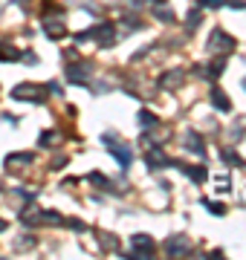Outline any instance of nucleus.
I'll return each mask as SVG.
<instances>
[{
  "label": "nucleus",
  "mask_w": 246,
  "mask_h": 260,
  "mask_svg": "<svg viewBox=\"0 0 246 260\" xmlns=\"http://www.w3.org/2000/svg\"><path fill=\"white\" fill-rule=\"evenodd\" d=\"M44 32H47L52 41H58V38L67 35V26H64V20L61 18H44Z\"/></svg>",
  "instance_id": "1a4fd4ad"
},
{
  "label": "nucleus",
  "mask_w": 246,
  "mask_h": 260,
  "mask_svg": "<svg viewBox=\"0 0 246 260\" xmlns=\"http://www.w3.org/2000/svg\"><path fill=\"white\" fill-rule=\"evenodd\" d=\"M243 87H246V78H243Z\"/></svg>",
  "instance_id": "bb28decb"
},
{
  "label": "nucleus",
  "mask_w": 246,
  "mask_h": 260,
  "mask_svg": "<svg viewBox=\"0 0 246 260\" xmlns=\"http://www.w3.org/2000/svg\"><path fill=\"white\" fill-rule=\"evenodd\" d=\"M104 145L110 148V153L116 156V162L122 168H131V162H133V150H131V145H122V142H116V139H110V136H104Z\"/></svg>",
  "instance_id": "423d86ee"
},
{
  "label": "nucleus",
  "mask_w": 246,
  "mask_h": 260,
  "mask_svg": "<svg viewBox=\"0 0 246 260\" xmlns=\"http://www.w3.org/2000/svg\"><path fill=\"white\" fill-rule=\"evenodd\" d=\"M153 121H157V116H153L151 110H142V113H139V124H142V127H151Z\"/></svg>",
  "instance_id": "aec40b11"
},
{
  "label": "nucleus",
  "mask_w": 246,
  "mask_h": 260,
  "mask_svg": "<svg viewBox=\"0 0 246 260\" xmlns=\"http://www.w3.org/2000/svg\"><path fill=\"white\" fill-rule=\"evenodd\" d=\"M174 168H180L182 174L194 182H206V168H194V165H186V162H174Z\"/></svg>",
  "instance_id": "f8f14e48"
},
{
  "label": "nucleus",
  "mask_w": 246,
  "mask_h": 260,
  "mask_svg": "<svg viewBox=\"0 0 246 260\" xmlns=\"http://www.w3.org/2000/svg\"><path fill=\"white\" fill-rule=\"evenodd\" d=\"M203 205H206V208H208L211 214H218V217H220V214H226V208H223V203H211V200H203Z\"/></svg>",
  "instance_id": "412c9836"
},
{
  "label": "nucleus",
  "mask_w": 246,
  "mask_h": 260,
  "mask_svg": "<svg viewBox=\"0 0 246 260\" xmlns=\"http://www.w3.org/2000/svg\"><path fill=\"white\" fill-rule=\"evenodd\" d=\"M211 104H214L218 110H223V113H229V110H232V102L226 99V93H223L220 87H214V90H211Z\"/></svg>",
  "instance_id": "4468645a"
},
{
  "label": "nucleus",
  "mask_w": 246,
  "mask_h": 260,
  "mask_svg": "<svg viewBox=\"0 0 246 260\" xmlns=\"http://www.w3.org/2000/svg\"><path fill=\"white\" fill-rule=\"evenodd\" d=\"M12 99L15 102H35V104H44L47 99V87L44 84H32V81H23L12 90Z\"/></svg>",
  "instance_id": "f257e3e1"
},
{
  "label": "nucleus",
  "mask_w": 246,
  "mask_h": 260,
  "mask_svg": "<svg viewBox=\"0 0 246 260\" xmlns=\"http://www.w3.org/2000/svg\"><path fill=\"white\" fill-rule=\"evenodd\" d=\"M18 162H35V153H12V156H6V168H15Z\"/></svg>",
  "instance_id": "f3484780"
},
{
  "label": "nucleus",
  "mask_w": 246,
  "mask_h": 260,
  "mask_svg": "<svg viewBox=\"0 0 246 260\" xmlns=\"http://www.w3.org/2000/svg\"><path fill=\"white\" fill-rule=\"evenodd\" d=\"M220 156H223V162H232V165H243V159H240V156H237V153H235V150H223V153H220Z\"/></svg>",
  "instance_id": "6ab92c4d"
},
{
  "label": "nucleus",
  "mask_w": 246,
  "mask_h": 260,
  "mask_svg": "<svg viewBox=\"0 0 246 260\" xmlns=\"http://www.w3.org/2000/svg\"><path fill=\"white\" fill-rule=\"evenodd\" d=\"M186 251H189V240L182 234H171L168 240H165V254L168 257H182Z\"/></svg>",
  "instance_id": "0eeeda50"
},
{
  "label": "nucleus",
  "mask_w": 246,
  "mask_h": 260,
  "mask_svg": "<svg viewBox=\"0 0 246 260\" xmlns=\"http://www.w3.org/2000/svg\"><path fill=\"white\" fill-rule=\"evenodd\" d=\"M186 148L191 153H197V156H206V145H203V136H200L197 130H189L186 133Z\"/></svg>",
  "instance_id": "9d476101"
},
{
  "label": "nucleus",
  "mask_w": 246,
  "mask_h": 260,
  "mask_svg": "<svg viewBox=\"0 0 246 260\" xmlns=\"http://www.w3.org/2000/svg\"><path fill=\"white\" fill-rule=\"evenodd\" d=\"M226 0H197V6L200 9H220Z\"/></svg>",
  "instance_id": "4be33fe9"
},
{
  "label": "nucleus",
  "mask_w": 246,
  "mask_h": 260,
  "mask_svg": "<svg viewBox=\"0 0 246 260\" xmlns=\"http://www.w3.org/2000/svg\"><path fill=\"white\" fill-rule=\"evenodd\" d=\"M58 142V133L55 130H47V133H41V145H55Z\"/></svg>",
  "instance_id": "5701e85b"
},
{
  "label": "nucleus",
  "mask_w": 246,
  "mask_h": 260,
  "mask_svg": "<svg viewBox=\"0 0 246 260\" xmlns=\"http://www.w3.org/2000/svg\"><path fill=\"white\" fill-rule=\"evenodd\" d=\"M87 182H90V185H96V188H102V191H113V185H110V179L104 177V174H99V171H93V174L87 177Z\"/></svg>",
  "instance_id": "dca6fc26"
},
{
  "label": "nucleus",
  "mask_w": 246,
  "mask_h": 260,
  "mask_svg": "<svg viewBox=\"0 0 246 260\" xmlns=\"http://www.w3.org/2000/svg\"><path fill=\"white\" fill-rule=\"evenodd\" d=\"M180 84H182V70H171L168 75H162V78H160L162 90H177Z\"/></svg>",
  "instance_id": "ddd939ff"
},
{
  "label": "nucleus",
  "mask_w": 246,
  "mask_h": 260,
  "mask_svg": "<svg viewBox=\"0 0 246 260\" xmlns=\"http://www.w3.org/2000/svg\"><path fill=\"white\" fill-rule=\"evenodd\" d=\"M131 246H133V254H128V257H153V251H157V243H153L151 234H133L131 237Z\"/></svg>",
  "instance_id": "7ed1b4c3"
},
{
  "label": "nucleus",
  "mask_w": 246,
  "mask_h": 260,
  "mask_svg": "<svg viewBox=\"0 0 246 260\" xmlns=\"http://www.w3.org/2000/svg\"><path fill=\"white\" fill-rule=\"evenodd\" d=\"M0 61H6V64L20 61V49H15L12 44H6V41H0Z\"/></svg>",
  "instance_id": "2eb2a0df"
},
{
  "label": "nucleus",
  "mask_w": 246,
  "mask_h": 260,
  "mask_svg": "<svg viewBox=\"0 0 246 260\" xmlns=\"http://www.w3.org/2000/svg\"><path fill=\"white\" fill-rule=\"evenodd\" d=\"M232 9H246V0H226Z\"/></svg>",
  "instance_id": "393cba45"
},
{
  "label": "nucleus",
  "mask_w": 246,
  "mask_h": 260,
  "mask_svg": "<svg viewBox=\"0 0 246 260\" xmlns=\"http://www.w3.org/2000/svg\"><path fill=\"white\" fill-rule=\"evenodd\" d=\"M67 78L73 84H90V61H70L67 64Z\"/></svg>",
  "instance_id": "39448f33"
},
{
  "label": "nucleus",
  "mask_w": 246,
  "mask_h": 260,
  "mask_svg": "<svg viewBox=\"0 0 246 260\" xmlns=\"http://www.w3.org/2000/svg\"><path fill=\"white\" fill-rule=\"evenodd\" d=\"M84 38H93V41H96V44H99L102 49H107V47H113L116 29H113V23H99V26L87 29V32H78L76 41H84Z\"/></svg>",
  "instance_id": "f03ea898"
},
{
  "label": "nucleus",
  "mask_w": 246,
  "mask_h": 260,
  "mask_svg": "<svg viewBox=\"0 0 246 260\" xmlns=\"http://www.w3.org/2000/svg\"><path fill=\"white\" fill-rule=\"evenodd\" d=\"M197 26H200V12L194 9V12H191V15H189V32H194V29H197Z\"/></svg>",
  "instance_id": "b1692460"
},
{
  "label": "nucleus",
  "mask_w": 246,
  "mask_h": 260,
  "mask_svg": "<svg viewBox=\"0 0 246 260\" xmlns=\"http://www.w3.org/2000/svg\"><path fill=\"white\" fill-rule=\"evenodd\" d=\"M208 49H211V52H232V49H235V38L226 35L220 26H214L211 35H208Z\"/></svg>",
  "instance_id": "20e7f679"
},
{
  "label": "nucleus",
  "mask_w": 246,
  "mask_h": 260,
  "mask_svg": "<svg viewBox=\"0 0 246 260\" xmlns=\"http://www.w3.org/2000/svg\"><path fill=\"white\" fill-rule=\"evenodd\" d=\"M0 232H6V220H0Z\"/></svg>",
  "instance_id": "a878e982"
},
{
  "label": "nucleus",
  "mask_w": 246,
  "mask_h": 260,
  "mask_svg": "<svg viewBox=\"0 0 246 260\" xmlns=\"http://www.w3.org/2000/svg\"><path fill=\"white\" fill-rule=\"evenodd\" d=\"M153 15L162 23H174V9L168 6V0H153Z\"/></svg>",
  "instance_id": "9b49d317"
},
{
  "label": "nucleus",
  "mask_w": 246,
  "mask_h": 260,
  "mask_svg": "<svg viewBox=\"0 0 246 260\" xmlns=\"http://www.w3.org/2000/svg\"><path fill=\"white\" fill-rule=\"evenodd\" d=\"M145 162H148V168H151V171H160V168H171V165H174V159H168L160 148H151V150H148Z\"/></svg>",
  "instance_id": "6e6552de"
},
{
  "label": "nucleus",
  "mask_w": 246,
  "mask_h": 260,
  "mask_svg": "<svg viewBox=\"0 0 246 260\" xmlns=\"http://www.w3.org/2000/svg\"><path fill=\"white\" fill-rule=\"evenodd\" d=\"M223 70H226V58L220 55V58H214V61H211V67H208L206 73H208V75H214V78H218V75L223 73Z\"/></svg>",
  "instance_id": "a211bd4d"
}]
</instances>
